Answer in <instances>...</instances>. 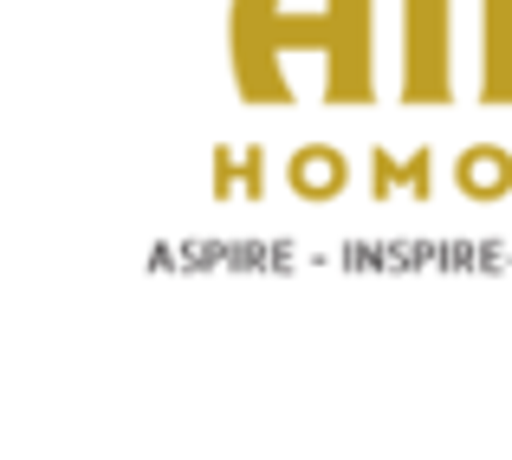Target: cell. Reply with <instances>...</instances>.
I'll use <instances>...</instances> for the list:
<instances>
[{
	"label": "cell",
	"instance_id": "obj_1",
	"mask_svg": "<svg viewBox=\"0 0 512 460\" xmlns=\"http://www.w3.org/2000/svg\"><path fill=\"white\" fill-rule=\"evenodd\" d=\"M299 46L338 59L331 104L370 98V0H234V72L247 104H286L279 59Z\"/></svg>",
	"mask_w": 512,
	"mask_h": 460
},
{
	"label": "cell",
	"instance_id": "obj_2",
	"mask_svg": "<svg viewBox=\"0 0 512 460\" xmlns=\"http://www.w3.org/2000/svg\"><path fill=\"white\" fill-rule=\"evenodd\" d=\"M441 0L409 13V98H441Z\"/></svg>",
	"mask_w": 512,
	"mask_h": 460
},
{
	"label": "cell",
	"instance_id": "obj_3",
	"mask_svg": "<svg viewBox=\"0 0 512 460\" xmlns=\"http://www.w3.org/2000/svg\"><path fill=\"white\" fill-rule=\"evenodd\" d=\"M292 188H299V195H331V188H344V162L331 150H299V162H292Z\"/></svg>",
	"mask_w": 512,
	"mask_h": 460
}]
</instances>
